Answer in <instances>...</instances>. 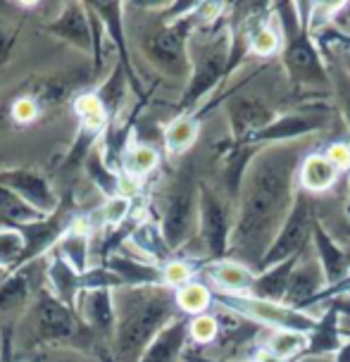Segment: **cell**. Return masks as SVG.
I'll return each instance as SVG.
<instances>
[{
	"mask_svg": "<svg viewBox=\"0 0 350 362\" xmlns=\"http://www.w3.org/2000/svg\"><path fill=\"white\" fill-rule=\"evenodd\" d=\"M74 112H76V119H79V127H76V136H74L72 146H69V151L62 160L64 170L83 167L86 158L95 151L98 141L107 132V115L98 103V98H95V93L76 95Z\"/></svg>",
	"mask_w": 350,
	"mask_h": 362,
	"instance_id": "obj_13",
	"label": "cell"
},
{
	"mask_svg": "<svg viewBox=\"0 0 350 362\" xmlns=\"http://www.w3.org/2000/svg\"><path fill=\"white\" fill-rule=\"evenodd\" d=\"M200 134V117L198 115H177L162 132V141L170 155H184L191 151Z\"/></svg>",
	"mask_w": 350,
	"mask_h": 362,
	"instance_id": "obj_31",
	"label": "cell"
},
{
	"mask_svg": "<svg viewBox=\"0 0 350 362\" xmlns=\"http://www.w3.org/2000/svg\"><path fill=\"white\" fill-rule=\"evenodd\" d=\"M317 222H320V219H317L313 196L298 189L296 200H293V208H291L284 226L279 229L276 238L272 241L267 255L262 257L257 272L269 269V267H274V264H279V262L291 260V257L305 253L308 243L313 241V231H315ZM257 272H255V274H257Z\"/></svg>",
	"mask_w": 350,
	"mask_h": 362,
	"instance_id": "obj_8",
	"label": "cell"
},
{
	"mask_svg": "<svg viewBox=\"0 0 350 362\" xmlns=\"http://www.w3.org/2000/svg\"><path fill=\"white\" fill-rule=\"evenodd\" d=\"M198 189L200 179L193 172V165H184L174 179L160 217V231L174 253L184 248L198 229Z\"/></svg>",
	"mask_w": 350,
	"mask_h": 362,
	"instance_id": "obj_5",
	"label": "cell"
},
{
	"mask_svg": "<svg viewBox=\"0 0 350 362\" xmlns=\"http://www.w3.org/2000/svg\"><path fill=\"white\" fill-rule=\"evenodd\" d=\"M229 129L233 144H243L248 136L260 132L276 117L274 110H269L260 98H250V95H233L229 100Z\"/></svg>",
	"mask_w": 350,
	"mask_h": 362,
	"instance_id": "obj_19",
	"label": "cell"
},
{
	"mask_svg": "<svg viewBox=\"0 0 350 362\" xmlns=\"http://www.w3.org/2000/svg\"><path fill=\"white\" fill-rule=\"evenodd\" d=\"M0 186L10 189L17 193L19 198H24L29 205H34L38 212H43L45 217L53 215L60 208L62 196H57L53 184L48 177L36 170H27V167H19V170H3L0 172Z\"/></svg>",
	"mask_w": 350,
	"mask_h": 362,
	"instance_id": "obj_15",
	"label": "cell"
},
{
	"mask_svg": "<svg viewBox=\"0 0 350 362\" xmlns=\"http://www.w3.org/2000/svg\"><path fill=\"white\" fill-rule=\"evenodd\" d=\"M129 241H132L141 253H146L148 257L158 260V264L170 262L174 257V250L167 245L165 236H162V231H160V224L151 222V219H146V222H141L136 226Z\"/></svg>",
	"mask_w": 350,
	"mask_h": 362,
	"instance_id": "obj_34",
	"label": "cell"
},
{
	"mask_svg": "<svg viewBox=\"0 0 350 362\" xmlns=\"http://www.w3.org/2000/svg\"><path fill=\"white\" fill-rule=\"evenodd\" d=\"M327 158L339 167V172H348L350 170V144L348 141H339V144H332L327 151Z\"/></svg>",
	"mask_w": 350,
	"mask_h": 362,
	"instance_id": "obj_47",
	"label": "cell"
},
{
	"mask_svg": "<svg viewBox=\"0 0 350 362\" xmlns=\"http://www.w3.org/2000/svg\"><path fill=\"white\" fill-rule=\"evenodd\" d=\"M334 362H350V339L339 348V353L334 355Z\"/></svg>",
	"mask_w": 350,
	"mask_h": 362,
	"instance_id": "obj_51",
	"label": "cell"
},
{
	"mask_svg": "<svg viewBox=\"0 0 350 362\" xmlns=\"http://www.w3.org/2000/svg\"><path fill=\"white\" fill-rule=\"evenodd\" d=\"M293 362H334L332 355H301Z\"/></svg>",
	"mask_w": 350,
	"mask_h": 362,
	"instance_id": "obj_52",
	"label": "cell"
},
{
	"mask_svg": "<svg viewBox=\"0 0 350 362\" xmlns=\"http://www.w3.org/2000/svg\"><path fill=\"white\" fill-rule=\"evenodd\" d=\"M324 288H327V281H324L320 262L317 260L303 262V257H301L296 264V269H293V274H291L284 305L303 310V313H305Z\"/></svg>",
	"mask_w": 350,
	"mask_h": 362,
	"instance_id": "obj_21",
	"label": "cell"
},
{
	"mask_svg": "<svg viewBox=\"0 0 350 362\" xmlns=\"http://www.w3.org/2000/svg\"><path fill=\"white\" fill-rule=\"evenodd\" d=\"M76 315L83 327L98 334L100 339L112 341L117 327V310H115V291H86L76 300Z\"/></svg>",
	"mask_w": 350,
	"mask_h": 362,
	"instance_id": "obj_18",
	"label": "cell"
},
{
	"mask_svg": "<svg viewBox=\"0 0 350 362\" xmlns=\"http://www.w3.org/2000/svg\"><path fill=\"white\" fill-rule=\"evenodd\" d=\"M43 264L41 260H36V262L24 264V267L8 272V276L0 281V313H12V310H19V308H29L34 296L43 288L41 286L45 281Z\"/></svg>",
	"mask_w": 350,
	"mask_h": 362,
	"instance_id": "obj_17",
	"label": "cell"
},
{
	"mask_svg": "<svg viewBox=\"0 0 350 362\" xmlns=\"http://www.w3.org/2000/svg\"><path fill=\"white\" fill-rule=\"evenodd\" d=\"M19 362H98V360L69 346H41L27 353L24 360Z\"/></svg>",
	"mask_w": 350,
	"mask_h": 362,
	"instance_id": "obj_39",
	"label": "cell"
},
{
	"mask_svg": "<svg viewBox=\"0 0 350 362\" xmlns=\"http://www.w3.org/2000/svg\"><path fill=\"white\" fill-rule=\"evenodd\" d=\"M45 284H48V291L62 303V305H67L69 310L76 313V300H79V296H81L79 272H74L55 253H50V260L45 262Z\"/></svg>",
	"mask_w": 350,
	"mask_h": 362,
	"instance_id": "obj_28",
	"label": "cell"
},
{
	"mask_svg": "<svg viewBox=\"0 0 350 362\" xmlns=\"http://www.w3.org/2000/svg\"><path fill=\"white\" fill-rule=\"evenodd\" d=\"M308 336L305 334H298V332H272V336L267 339V348L264 353L276 358L279 362H286L288 358H301L303 348H305Z\"/></svg>",
	"mask_w": 350,
	"mask_h": 362,
	"instance_id": "obj_37",
	"label": "cell"
},
{
	"mask_svg": "<svg viewBox=\"0 0 350 362\" xmlns=\"http://www.w3.org/2000/svg\"><path fill=\"white\" fill-rule=\"evenodd\" d=\"M117 327L110 362H139L151 341L179 317L177 291L170 286H141L115 291Z\"/></svg>",
	"mask_w": 350,
	"mask_h": 362,
	"instance_id": "obj_2",
	"label": "cell"
},
{
	"mask_svg": "<svg viewBox=\"0 0 350 362\" xmlns=\"http://www.w3.org/2000/svg\"><path fill=\"white\" fill-rule=\"evenodd\" d=\"M83 170H86L88 179L98 186V191H103V196L107 200L122 196V174L105 165L100 151H93L88 155L86 163H83Z\"/></svg>",
	"mask_w": 350,
	"mask_h": 362,
	"instance_id": "obj_35",
	"label": "cell"
},
{
	"mask_svg": "<svg viewBox=\"0 0 350 362\" xmlns=\"http://www.w3.org/2000/svg\"><path fill=\"white\" fill-rule=\"evenodd\" d=\"M119 291L124 288L119 281V276L115 272H110L105 264H98V267H88L83 274H79V291L86 293V291Z\"/></svg>",
	"mask_w": 350,
	"mask_h": 362,
	"instance_id": "obj_40",
	"label": "cell"
},
{
	"mask_svg": "<svg viewBox=\"0 0 350 362\" xmlns=\"http://www.w3.org/2000/svg\"><path fill=\"white\" fill-rule=\"evenodd\" d=\"M41 29L45 34L93 55V24H91V10L86 3H64L60 15L43 24Z\"/></svg>",
	"mask_w": 350,
	"mask_h": 362,
	"instance_id": "obj_16",
	"label": "cell"
},
{
	"mask_svg": "<svg viewBox=\"0 0 350 362\" xmlns=\"http://www.w3.org/2000/svg\"><path fill=\"white\" fill-rule=\"evenodd\" d=\"M158 167H160V153L153 146H144V144L129 146L119 160V174L136 181V184L144 177H148V174H153Z\"/></svg>",
	"mask_w": 350,
	"mask_h": 362,
	"instance_id": "obj_33",
	"label": "cell"
},
{
	"mask_svg": "<svg viewBox=\"0 0 350 362\" xmlns=\"http://www.w3.org/2000/svg\"><path fill=\"white\" fill-rule=\"evenodd\" d=\"M313 245L317 253V262H320V267H322L324 281H327V288H332L336 284H341L343 279H348L350 255L334 241L332 234L322 226V222H317L313 231Z\"/></svg>",
	"mask_w": 350,
	"mask_h": 362,
	"instance_id": "obj_20",
	"label": "cell"
},
{
	"mask_svg": "<svg viewBox=\"0 0 350 362\" xmlns=\"http://www.w3.org/2000/svg\"><path fill=\"white\" fill-rule=\"evenodd\" d=\"M205 274L215 281V291L219 293H233V296H248L255 272L236 260H217L205 264Z\"/></svg>",
	"mask_w": 350,
	"mask_h": 362,
	"instance_id": "obj_27",
	"label": "cell"
},
{
	"mask_svg": "<svg viewBox=\"0 0 350 362\" xmlns=\"http://www.w3.org/2000/svg\"><path fill=\"white\" fill-rule=\"evenodd\" d=\"M339 98H341V115L350 129V76L343 74L339 79Z\"/></svg>",
	"mask_w": 350,
	"mask_h": 362,
	"instance_id": "obj_49",
	"label": "cell"
},
{
	"mask_svg": "<svg viewBox=\"0 0 350 362\" xmlns=\"http://www.w3.org/2000/svg\"><path fill=\"white\" fill-rule=\"evenodd\" d=\"M217 317L212 315H198L189 320V339L196 341V344H210V341L217 339Z\"/></svg>",
	"mask_w": 350,
	"mask_h": 362,
	"instance_id": "obj_44",
	"label": "cell"
},
{
	"mask_svg": "<svg viewBox=\"0 0 350 362\" xmlns=\"http://www.w3.org/2000/svg\"><path fill=\"white\" fill-rule=\"evenodd\" d=\"M236 222V203L207 181L198 189V234L203 243L207 262L229 257V241Z\"/></svg>",
	"mask_w": 350,
	"mask_h": 362,
	"instance_id": "obj_6",
	"label": "cell"
},
{
	"mask_svg": "<svg viewBox=\"0 0 350 362\" xmlns=\"http://www.w3.org/2000/svg\"><path fill=\"white\" fill-rule=\"evenodd\" d=\"M12 119L19 122V124H31V122L38 119L41 115V105L31 98V95H19V98L12 103Z\"/></svg>",
	"mask_w": 350,
	"mask_h": 362,
	"instance_id": "obj_45",
	"label": "cell"
},
{
	"mask_svg": "<svg viewBox=\"0 0 350 362\" xmlns=\"http://www.w3.org/2000/svg\"><path fill=\"white\" fill-rule=\"evenodd\" d=\"M129 212H132V200L127 196L110 198L100 208V222L105 224L107 229H115V226H119L122 222H127Z\"/></svg>",
	"mask_w": 350,
	"mask_h": 362,
	"instance_id": "obj_43",
	"label": "cell"
},
{
	"mask_svg": "<svg viewBox=\"0 0 350 362\" xmlns=\"http://www.w3.org/2000/svg\"><path fill=\"white\" fill-rule=\"evenodd\" d=\"M24 253V241L17 229L0 226V267L12 272L19 264V257Z\"/></svg>",
	"mask_w": 350,
	"mask_h": 362,
	"instance_id": "obj_41",
	"label": "cell"
},
{
	"mask_svg": "<svg viewBox=\"0 0 350 362\" xmlns=\"http://www.w3.org/2000/svg\"><path fill=\"white\" fill-rule=\"evenodd\" d=\"M200 8V5H198ZM200 17L198 10L186 17L172 19L162 27L148 31L141 38V50L148 57V62L155 69H160L170 79H186L189 81L193 69V57L189 55V43L193 29L198 27Z\"/></svg>",
	"mask_w": 350,
	"mask_h": 362,
	"instance_id": "obj_4",
	"label": "cell"
},
{
	"mask_svg": "<svg viewBox=\"0 0 350 362\" xmlns=\"http://www.w3.org/2000/svg\"><path fill=\"white\" fill-rule=\"evenodd\" d=\"M212 298L222 308L231 310L233 315H241L245 320L257 322V325L269 327L272 332H298L310 334L317 325L313 315L303 313V310L288 308L284 303H272L262 298H252V296H233V293H219L212 288Z\"/></svg>",
	"mask_w": 350,
	"mask_h": 362,
	"instance_id": "obj_7",
	"label": "cell"
},
{
	"mask_svg": "<svg viewBox=\"0 0 350 362\" xmlns=\"http://www.w3.org/2000/svg\"><path fill=\"white\" fill-rule=\"evenodd\" d=\"M189 320L191 317L179 315L172 320L162 332L151 341L139 362H179L184 355V348L189 344Z\"/></svg>",
	"mask_w": 350,
	"mask_h": 362,
	"instance_id": "obj_22",
	"label": "cell"
},
{
	"mask_svg": "<svg viewBox=\"0 0 350 362\" xmlns=\"http://www.w3.org/2000/svg\"><path fill=\"white\" fill-rule=\"evenodd\" d=\"M343 67H346V74L350 76V38L343 45Z\"/></svg>",
	"mask_w": 350,
	"mask_h": 362,
	"instance_id": "obj_53",
	"label": "cell"
},
{
	"mask_svg": "<svg viewBox=\"0 0 350 362\" xmlns=\"http://www.w3.org/2000/svg\"><path fill=\"white\" fill-rule=\"evenodd\" d=\"M313 3H274L279 31H281V64L288 79L303 88H329L332 76L324 64L322 50L310 36L308 22Z\"/></svg>",
	"mask_w": 350,
	"mask_h": 362,
	"instance_id": "obj_3",
	"label": "cell"
},
{
	"mask_svg": "<svg viewBox=\"0 0 350 362\" xmlns=\"http://www.w3.org/2000/svg\"><path fill=\"white\" fill-rule=\"evenodd\" d=\"M53 253L57 257H62V260L67 262L74 272H79V274H83V272L88 269V264H91V238H88V231L83 229V224H79V219H76V222L67 229V234L57 241Z\"/></svg>",
	"mask_w": 350,
	"mask_h": 362,
	"instance_id": "obj_30",
	"label": "cell"
},
{
	"mask_svg": "<svg viewBox=\"0 0 350 362\" xmlns=\"http://www.w3.org/2000/svg\"><path fill=\"white\" fill-rule=\"evenodd\" d=\"M231 36H219L210 48L203 50L198 60H193L191 76L179 98V115H193L200 103L215 90L219 83L226 81V64H229Z\"/></svg>",
	"mask_w": 350,
	"mask_h": 362,
	"instance_id": "obj_11",
	"label": "cell"
},
{
	"mask_svg": "<svg viewBox=\"0 0 350 362\" xmlns=\"http://www.w3.org/2000/svg\"><path fill=\"white\" fill-rule=\"evenodd\" d=\"M17 41V29L10 24V19L5 15H0V67L10 60L12 55V45Z\"/></svg>",
	"mask_w": 350,
	"mask_h": 362,
	"instance_id": "obj_46",
	"label": "cell"
},
{
	"mask_svg": "<svg viewBox=\"0 0 350 362\" xmlns=\"http://www.w3.org/2000/svg\"><path fill=\"white\" fill-rule=\"evenodd\" d=\"M91 12L100 19L103 29L105 34L110 36V41L117 48V64L124 69L129 83H132V90L136 95L146 100V88H144V81L141 76L136 74V67H134V60H132V53H129V43H127V27H124V3H88Z\"/></svg>",
	"mask_w": 350,
	"mask_h": 362,
	"instance_id": "obj_14",
	"label": "cell"
},
{
	"mask_svg": "<svg viewBox=\"0 0 350 362\" xmlns=\"http://www.w3.org/2000/svg\"><path fill=\"white\" fill-rule=\"evenodd\" d=\"M160 269H162V286H170L174 291L179 286H184V284H189L193 279V274H196L193 262L177 260V257H172L170 262H165Z\"/></svg>",
	"mask_w": 350,
	"mask_h": 362,
	"instance_id": "obj_42",
	"label": "cell"
},
{
	"mask_svg": "<svg viewBox=\"0 0 350 362\" xmlns=\"http://www.w3.org/2000/svg\"><path fill=\"white\" fill-rule=\"evenodd\" d=\"M132 90V83H129L124 69L115 62L112 72L105 76V81L100 83L98 90H93L95 98L103 105L107 115V127L110 124H119L122 122V110H124V103H127V93Z\"/></svg>",
	"mask_w": 350,
	"mask_h": 362,
	"instance_id": "obj_29",
	"label": "cell"
},
{
	"mask_svg": "<svg viewBox=\"0 0 350 362\" xmlns=\"http://www.w3.org/2000/svg\"><path fill=\"white\" fill-rule=\"evenodd\" d=\"M110 272L119 276L124 288H141V286H162V269L158 264H151L146 260H136V257L115 253L105 262Z\"/></svg>",
	"mask_w": 350,
	"mask_h": 362,
	"instance_id": "obj_25",
	"label": "cell"
},
{
	"mask_svg": "<svg viewBox=\"0 0 350 362\" xmlns=\"http://www.w3.org/2000/svg\"><path fill=\"white\" fill-rule=\"evenodd\" d=\"M74 222H76V205L72 200V193H64L60 200V208H57L53 215L38 219L34 224L17 226L19 236H22V241H24V253L19 257L17 267H24V264L36 262V260H41L43 255L53 253L57 241L67 234V229Z\"/></svg>",
	"mask_w": 350,
	"mask_h": 362,
	"instance_id": "obj_12",
	"label": "cell"
},
{
	"mask_svg": "<svg viewBox=\"0 0 350 362\" xmlns=\"http://www.w3.org/2000/svg\"><path fill=\"white\" fill-rule=\"evenodd\" d=\"M329 308L317 320L313 332L308 334L305 348L301 355H336L343 346L341 341V313L336 300H327Z\"/></svg>",
	"mask_w": 350,
	"mask_h": 362,
	"instance_id": "obj_23",
	"label": "cell"
},
{
	"mask_svg": "<svg viewBox=\"0 0 350 362\" xmlns=\"http://www.w3.org/2000/svg\"><path fill=\"white\" fill-rule=\"evenodd\" d=\"M212 303H215V298H212V286H207L203 281L191 279L189 284H184V286L177 288L179 313H184L186 317L205 315Z\"/></svg>",
	"mask_w": 350,
	"mask_h": 362,
	"instance_id": "obj_36",
	"label": "cell"
},
{
	"mask_svg": "<svg viewBox=\"0 0 350 362\" xmlns=\"http://www.w3.org/2000/svg\"><path fill=\"white\" fill-rule=\"evenodd\" d=\"M0 362H19L15 351V327H5L0 332Z\"/></svg>",
	"mask_w": 350,
	"mask_h": 362,
	"instance_id": "obj_48",
	"label": "cell"
},
{
	"mask_svg": "<svg viewBox=\"0 0 350 362\" xmlns=\"http://www.w3.org/2000/svg\"><path fill=\"white\" fill-rule=\"evenodd\" d=\"M45 215L38 212L34 205H29L24 198H19L17 193L0 186V226L5 229H17L24 224H34Z\"/></svg>",
	"mask_w": 350,
	"mask_h": 362,
	"instance_id": "obj_32",
	"label": "cell"
},
{
	"mask_svg": "<svg viewBox=\"0 0 350 362\" xmlns=\"http://www.w3.org/2000/svg\"><path fill=\"white\" fill-rule=\"evenodd\" d=\"M308 148L276 144L260 148L245 167L236 198V222L229 241V260L257 272L272 241L286 222L298 193V167Z\"/></svg>",
	"mask_w": 350,
	"mask_h": 362,
	"instance_id": "obj_1",
	"label": "cell"
},
{
	"mask_svg": "<svg viewBox=\"0 0 350 362\" xmlns=\"http://www.w3.org/2000/svg\"><path fill=\"white\" fill-rule=\"evenodd\" d=\"M341 296H350V276L348 279H343L341 284H336V286H332V288H324L322 293L313 300V305H317V303H327L332 298H341Z\"/></svg>",
	"mask_w": 350,
	"mask_h": 362,
	"instance_id": "obj_50",
	"label": "cell"
},
{
	"mask_svg": "<svg viewBox=\"0 0 350 362\" xmlns=\"http://www.w3.org/2000/svg\"><path fill=\"white\" fill-rule=\"evenodd\" d=\"M5 276H8V269H5V267H0V281H3Z\"/></svg>",
	"mask_w": 350,
	"mask_h": 362,
	"instance_id": "obj_55",
	"label": "cell"
},
{
	"mask_svg": "<svg viewBox=\"0 0 350 362\" xmlns=\"http://www.w3.org/2000/svg\"><path fill=\"white\" fill-rule=\"evenodd\" d=\"M27 325L31 336L41 346H62L72 341L83 329V322L74 310L62 305L48 288H41L27 308Z\"/></svg>",
	"mask_w": 350,
	"mask_h": 362,
	"instance_id": "obj_9",
	"label": "cell"
},
{
	"mask_svg": "<svg viewBox=\"0 0 350 362\" xmlns=\"http://www.w3.org/2000/svg\"><path fill=\"white\" fill-rule=\"evenodd\" d=\"M301 257L303 255H296V257H291V260L279 262L269 269L257 272L248 296H252V298H262V300H272V303H284L286 291H288L291 274H293V269Z\"/></svg>",
	"mask_w": 350,
	"mask_h": 362,
	"instance_id": "obj_26",
	"label": "cell"
},
{
	"mask_svg": "<svg viewBox=\"0 0 350 362\" xmlns=\"http://www.w3.org/2000/svg\"><path fill=\"white\" fill-rule=\"evenodd\" d=\"M329 122H332L329 107L320 105V103H310V105H303L298 110H291V112L279 115V117L272 119L264 129L248 136V139L243 141V146L264 148V146H276V144H296V141H303L305 136L324 132V129L329 127Z\"/></svg>",
	"mask_w": 350,
	"mask_h": 362,
	"instance_id": "obj_10",
	"label": "cell"
},
{
	"mask_svg": "<svg viewBox=\"0 0 350 362\" xmlns=\"http://www.w3.org/2000/svg\"><path fill=\"white\" fill-rule=\"evenodd\" d=\"M339 177V167L327 158V153H308L298 167V189L315 196L332 189Z\"/></svg>",
	"mask_w": 350,
	"mask_h": 362,
	"instance_id": "obj_24",
	"label": "cell"
},
{
	"mask_svg": "<svg viewBox=\"0 0 350 362\" xmlns=\"http://www.w3.org/2000/svg\"><path fill=\"white\" fill-rule=\"evenodd\" d=\"M274 53H281V31L272 27L269 19H262L252 27L250 34V55L255 57H269Z\"/></svg>",
	"mask_w": 350,
	"mask_h": 362,
	"instance_id": "obj_38",
	"label": "cell"
},
{
	"mask_svg": "<svg viewBox=\"0 0 350 362\" xmlns=\"http://www.w3.org/2000/svg\"><path fill=\"white\" fill-rule=\"evenodd\" d=\"M346 217H348V222H350V191H348V200H346Z\"/></svg>",
	"mask_w": 350,
	"mask_h": 362,
	"instance_id": "obj_54",
	"label": "cell"
}]
</instances>
